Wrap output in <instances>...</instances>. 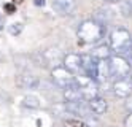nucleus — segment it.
Segmentation results:
<instances>
[{
  "mask_svg": "<svg viewBox=\"0 0 132 127\" xmlns=\"http://www.w3.org/2000/svg\"><path fill=\"white\" fill-rule=\"evenodd\" d=\"M105 32H107L105 26H102L100 22L94 21V19H88V21H83L80 24L77 35L83 45H96L103 38Z\"/></svg>",
  "mask_w": 132,
  "mask_h": 127,
  "instance_id": "nucleus-1",
  "label": "nucleus"
},
{
  "mask_svg": "<svg viewBox=\"0 0 132 127\" xmlns=\"http://www.w3.org/2000/svg\"><path fill=\"white\" fill-rule=\"evenodd\" d=\"M130 45H132V37L127 29L118 27L110 33V48L115 54L122 56V54L129 53Z\"/></svg>",
  "mask_w": 132,
  "mask_h": 127,
  "instance_id": "nucleus-2",
  "label": "nucleus"
},
{
  "mask_svg": "<svg viewBox=\"0 0 132 127\" xmlns=\"http://www.w3.org/2000/svg\"><path fill=\"white\" fill-rule=\"evenodd\" d=\"M73 84H75V86H77L78 89H80V92H81V95H83V99L86 100V102L99 95L97 81H96V80H92V78H91V76H88V75H83V76H75Z\"/></svg>",
  "mask_w": 132,
  "mask_h": 127,
  "instance_id": "nucleus-3",
  "label": "nucleus"
},
{
  "mask_svg": "<svg viewBox=\"0 0 132 127\" xmlns=\"http://www.w3.org/2000/svg\"><path fill=\"white\" fill-rule=\"evenodd\" d=\"M108 65H110V75L115 76L116 80L118 78H126L130 75V65L129 62L124 59L122 56L116 54V56H111L108 59Z\"/></svg>",
  "mask_w": 132,
  "mask_h": 127,
  "instance_id": "nucleus-4",
  "label": "nucleus"
},
{
  "mask_svg": "<svg viewBox=\"0 0 132 127\" xmlns=\"http://www.w3.org/2000/svg\"><path fill=\"white\" fill-rule=\"evenodd\" d=\"M51 80H53V83L57 87L65 89L67 86L73 84L75 75L70 73L64 65H56V67H53V70H51Z\"/></svg>",
  "mask_w": 132,
  "mask_h": 127,
  "instance_id": "nucleus-5",
  "label": "nucleus"
},
{
  "mask_svg": "<svg viewBox=\"0 0 132 127\" xmlns=\"http://www.w3.org/2000/svg\"><path fill=\"white\" fill-rule=\"evenodd\" d=\"M113 92L118 99H127L129 95H132V81H130V75L126 78H118L113 83Z\"/></svg>",
  "mask_w": 132,
  "mask_h": 127,
  "instance_id": "nucleus-6",
  "label": "nucleus"
},
{
  "mask_svg": "<svg viewBox=\"0 0 132 127\" xmlns=\"http://www.w3.org/2000/svg\"><path fill=\"white\" fill-rule=\"evenodd\" d=\"M62 65L67 68V70L73 75H78L80 72H83V62H81V56L80 54H65L64 59H62Z\"/></svg>",
  "mask_w": 132,
  "mask_h": 127,
  "instance_id": "nucleus-7",
  "label": "nucleus"
},
{
  "mask_svg": "<svg viewBox=\"0 0 132 127\" xmlns=\"http://www.w3.org/2000/svg\"><path fill=\"white\" fill-rule=\"evenodd\" d=\"M16 84H18V87H21V89H38L40 80L29 72H22L16 78Z\"/></svg>",
  "mask_w": 132,
  "mask_h": 127,
  "instance_id": "nucleus-8",
  "label": "nucleus"
},
{
  "mask_svg": "<svg viewBox=\"0 0 132 127\" xmlns=\"http://www.w3.org/2000/svg\"><path fill=\"white\" fill-rule=\"evenodd\" d=\"M42 57H43V62H45V67H48L50 64L51 65H59V62H62L64 59V56L61 53L59 48H48V49H45L40 53Z\"/></svg>",
  "mask_w": 132,
  "mask_h": 127,
  "instance_id": "nucleus-9",
  "label": "nucleus"
},
{
  "mask_svg": "<svg viewBox=\"0 0 132 127\" xmlns=\"http://www.w3.org/2000/svg\"><path fill=\"white\" fill-rule=\"evenodd\" d=\"M53 6L59 14H72L78 6V0H53Z\"/></svg>",
  "mask_w": 132,
  "mask_h": 127,
  "instance_id": "nucleus-10",
  "label": "nucleus"
},
{
  "mask_svg": "<svg viewBox=\"0 0 132 127\" xmlns=\"http://www.w3.org/2000/svg\"><path fill=\"white\" fill-rule=\"evenodd\" d=\"M81 62H83V72L84 75L91 76L96 80V70H97V59L92 54H81Z\"/></svg>",
  "mask_w": 132,
  "mask_h": 127,
  "instance_id": "nucleus-11",
  "label": "nucleus"
},
{
  "mask_svg": "<svg viewBox=\"0 0 132 127\" xmlns=\"http://www.w3.org/2000/svg\"><path fill=\"white\" fill-rule=\"evenodd\" d=\"M88 106H89V111L96 116H100V114H105L107 108H108V103L105 99H102V97H94V99L88 100Z\"/></svg>",
  "mask_w": 132,
  "mask_h": 127,
  "instance_id": "nucleus-12",
  "label": "nucleus"
},
{
  "mask_svg": "<svg viewBox=\"0 0 132 127\" xmlns=\"http://www.w3.org/2000/svg\"><path fill=\"white\" fill-rule=\"evenodd\" d=\"M62 95H64V100L65 102H80V100H84L81 92H80V89L75 84H70V86L65 87Z\"/></svg>",
  "mask_w": 132,
  "mask_h": 127,
  "instance_id": "nucleus-13",
  "label": "nucleus"
},
{
  "mask_svg": "<svg viewBox=\"0 0 132 127\" xmlns=\"http://www.w3.org/2000/svg\"><path fill=\"white\" fill-rule=\"evenodd\" d=\"M108 76H111V75H110V65H108V61H97L96 81L103 83V81H107Z\"/></svg>",
  "mask_w": 132,
  "mask_h": 127,
  "instance_id": "nucleus-14",
  "label": "nucleus"
},
{
  "mask_svg": "<svg viewBox=\"0 0 132 127\" xmlns=\"http://www.w3.org/2000/svg\"><path fill=\"white\" fill-rule=\"evenodd\" d=\"M111 48H110V45H99V46H96L92 49V56L96 57L97 61H108L110 57H111Z\"/></svg>",
  "mask_w": 132,
  "mask_h": 127,
  "instance_id": "nucleus-15",
  "label": "nucleus"
},
{
  "mask_svg": "<svg viewBox=\"0 0 132 127\" xmlns=\"http://www.w3.org/2000/svg\"><path fill=\"white\" fill-rule=\"evenodd\" d=\"M113 19V11L110 8H99L97 11H96V14H94V21H97V22H100L102 26H105V24H108L110 21Z\"/></svg>",
  "mask_w": 132,
  "mask_h": 127,
  "instance_id": "nucleus-16",
  "label": "nucleus"
},
{
  "mask_svg": "<svg viewBox=\"0 0 132 127\" xmlns=\"http://www.w3.org/2000/svg\"><path fill=\"white\" fill-rule=\"evenodd\" d=\"M22 105L26 106V108H30V110H37V108H40V99L37 95H26L24 99H22Z\"/></svg>",
  "mask_w": 132,
  "mask_h": 127,
  "instance_id": "nucleus-17",
  "label": "nucleus"
},
{
  "mask_svg": "<svg viewBox=\"0 0 132 127\" xmlns=\"http://www.w3.org/2000/svg\"><path fill=\"white\" fill-rule=\"evenodd\" d=\"M64 127H89V125L81 119H67L65 124H64Z\"/></svg>",
  "mask_w": 132,
  "mask_h": 127,
  "instance_id": "nucleus-18",
  "label": "nucleus"
},
{
  "mask_svg": "<svg viewBox=\"0 0 132 127\" xmlns=\"http://www.w3.org/2000/svg\"><path fill=\"white\" fill-rule=\"evenodd\" d=\"M8 32H10L11 35H19L22 32V24L21 22H13L10 26V29H8Z\"/></svg>",
  "mask_w": 132,
  "mask_h": 127,
  "instance_id": "nucleus-19",
  "label": "nucleus"
},
{
  "mask_svg": "<svg viewBox=\"0 0 132 127\" xmlns=\"http://www.w3.org/2000/svg\"><path fill=\"white\" fill-rule=\"evenodd\" d=\"M121 11H122L124 16H130L132 14V5H130V2H124V3H122Z\"/></svg>",
  "mask_w": 132,
  "mask_h": 127,
  "instance_id": "nucleus-20",
  "label": "nucleus"
},
{
  "mask_svg": "<svg viewBox=\"0 0 132 127\" xmlns=\"http://www.w3.org/2000/svg\"><path fill=\"white\" fill-rule=\"evenodd\" d=\"M124 125H126V127H132V113H129L127 118L124 119Z\"/></svg>",
  "mask_w": 132,
  "mask_h": 127,
  "instance_id": "nucleus-21",
  "label": "nucleus"
},
{
  "mask_svg": "<svg viewBox=\"0 0 132 127\" xmlns=\"http://www.w3.org/2000/svg\"><path fill=\"white\" fill-rule=\"evenodd\" d=\"M126 108L132 113V95H129L127 97V102H126Z\"/></svg>",
  "mask_w": 132,
  "mask_h": 127,
  "instance_id": "nucleus-22",
  "label": "nucleus"
},
{
  "mask_svg": "<svg viewBox=\"0 0 132 127\" xmlns=\"http://www.w3.org/2000/svg\"><path fill=\"white\" fill-rule=\"evenodd\" d=\"M5 8H6V10H8V13H10V14H11V13H13V10H14V8H13V6H11V5H6V6H5Z\"/></svg>",
  "mask_w": 132,
  "mask_h": 127,
  "instance_id": "nucleus-23",
  "label": "nucleus"
},
{
  "mask_svg": "<svg viewBox=\"0 0 132 127\" xmlns=\"http://www.w3.org/2000/svg\"><path fill=\"white\" fill-rule=\"evenodd\" d=\"M35 5H45V0H35Z\"/></svg>",
  "mask_w": 132,
  "mask_h": 127,
  "instance_id": "nucleus-24",
  "label": "nucleus"
},
{
  "mask_svg": "<svg viewBox=\"0 0 132 127\" xmlns=\"http://www.w3.org/2000/svg\"><path fill=\"white\" fill-rule=\"evenodd\" d=\"M121 0H105V3H118Z\"/></svg>",
  "mask_w": 132,
  "mask_h": 127,
  "instance_id": "nucleus-25",
  "label": "nucleus"
},
{
  "mask_svg": "<svg viewBox=\"0 0 132 127\" xmlns=\"http://www.w3.org/2000/svg\"><path fill=\"white\" fill-rule=\"evenodd\" d=\"M3 29V19H2V16H0V30Z\"/></svg>",
  "mask_w": 132,
  "mask_h": 127,
  "instance_id": "nucleus-26",
  "label": "nucleus"
},
{
  "mask_svg": "<svg viewBox=\"0 0 132 127\" xmlns=\"http://www.w3.org/2000/svg\"><path fill=\"white\" fill-rule=\"evenodd\" d=\"M129 53H130V57H132V45H130V49H129Z\"/></svg>",
  "mask_w": 132,
  "mask_h": 127,
  "instance_id": "nucleus-27",
  "label": "nucleus"
},
{
  "mask_svg": "<svg viewBox=\"0 0 132 127\" xmlns=\"http://www.w3.org/2000/svg\"><path fill=\"white\" fill-rule=\"evenodd\" d=\"M130 81H132V72H130Z\"/></svg>",
  "mask_w": 132,
  "mask_h": 127,
  "instance_id": "nucleus-28",
  "label": "nucleus"
}]
</instances>
